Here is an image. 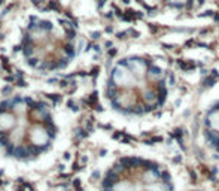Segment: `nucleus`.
<instances>
[{
  "label": "nucleus",
  "mask_w": 219,
  "mask_h": 191,
  "mask_svg": "<svg viewBox=\"0 0 219 191\" xmlns=\"http://www.w3.org/2000/svg\"><path fill=\"white\" fill-rule=\"evenodd\" d=\"M57 127L48 106L32 97H14L0 105V148L14 158L30 160L54 142Z\"/></svg>",
  "instance_id": "1"
},
{
  "label": "nucleus",
  "mask_w": 219,
  "mask_h": 191,
  "mask_svg": "<svg viewBox=\"0 0 219 191\" xmlns=\"http://www.w3.org/2000/svg\"><path fill=\"white\" fill-rule=\"evenodd\" d=\"M167 94L163 70L149 60L131 57L121 60L107 81V97L124 114H146L163 105Z\"/></svg>",
  "instance_id": "2"
},
{
  "label": "nucleus",
  "mask_w": 219,
  "mask_h": 191,
  "mask_svg": "<svg viewBox=\"0 0 219 191\" xmlns=\"http://www.w3.org/2000/svg\"><path fill=\"white\" fill-rule=\"evenodd\" d=\"M103 191H173L169 173L154 161L124 158L103 181Z\"/></svg>",
  "instance_id": "3"
},
{
  "label": "nucleus",
  "mask_w": 219,
  "mask_h": 191,
  "mask_svg": "<svg viewBox=\"0 0 219 191\" xmlns=\"http://www.w3.org/2000/svg\"><path fill=\"white\" fill-rule=\"evenodd\" d=\"M22 55L36 70L54 72L63 69L73 57V46L69 39L54 33L49 23L34 24L22 42Z\"/></svg>",
  "instance_id": "4"
},
{
  "label": "nucleus",
  "mask_w": 219,
  "mask_h": 191,
  "mask_svg": "<svg viewBox=\"0 0 219 191\" xmlns=\"http://www.w3.org/2000/svg\"><path fill=\"white\" fill-rule=\"evenodd\" d=\"M204 131L210 145L219 149V103L207 111L204 118Z\"/></svg>",
  "instance_id": "5"
}]
</instances>
